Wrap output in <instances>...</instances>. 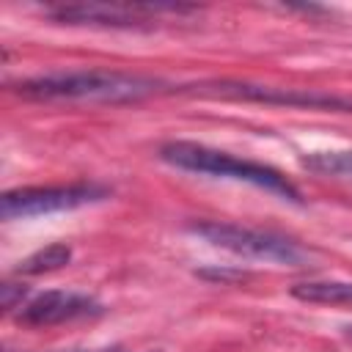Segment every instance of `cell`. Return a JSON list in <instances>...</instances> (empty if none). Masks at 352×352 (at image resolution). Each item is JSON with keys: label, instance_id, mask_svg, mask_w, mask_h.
I'll return each instance as SVG.
<instances>
[{"label": "cell", "instance_id": "1", "mask_svg": "<svg viewBox=\"0 0 352 352\" xmlns=\"http://www.w3.org/2000/svg\"><path fill=\"white\" fill-rule=\"evenodd\" d=\"M165 88L162 80L113 69L55 72L16 82V94L33 102H88V104H129L148 99Z\"/></svg>", "mask_w": 352, "mask_h": 352}, {"label": "cell", "instance_id": "2", "mask_svg": "<svg viewBox=\"0 0 352 352\" xmlns=\"http://www.w3.org/2000/svg\"><path fill=\"white\" fill-rule=\"evenodd\" d=\"M160 160L179 168V170H190V173H201V176H214V179H231V182H245L253 184L258 190H267L283 201L292 204H302L300 190L275 168L261 165V162H250V160H239L228 151L204 146V143H192V140H170L160 148Z\"/></svg>", "mask_w": 352, "mask_h": 352}, {"label": "cell", "instance_id": "3", "mask_svg": "<svg viewBox=\"0 0 352 352\" xmlns=\"http://www.w3.org/2000/svg\"><path fill=\"white\" fill-rule=\"evenodd\" d=\"M190 231L209 245L228 250L234 256L250 258V261H267V264H283V267H302L308 261V250L297 245L294 239H286L272 231H256L236 223H192Z\"/></svg>", "mask_w": 352, "mask_h": 352}, {"label": "cell", "instance_id": "4", "mask_svg": "<svg viewBox=\"0 0 352 352\" xmlns=\"http://www.w3.org/2000/svg\"><path fill=\"white\" fill-rule=\"evenodd\" d=\"M192 6L173 3H60L50 6L47 16L63 25H88V28H124L140 30L160 22L162 14H190Z\"/></svg>", "mask_w": 352, "mask_h": 352}, {"label": "cell", "instance_id": "5", "mask_svg": "<svg viewBox=\"0 0 352 352\" xmlns=\"http://www.w3.org/2000/svg\"><path fill=\"white\" fill-rule=\"evenodd\" d=\"M198 96L214 99H236V102H264V104H286V107H308V110H352V99L324 94L316 88H275V85H256L239 80H214L192 85Z\"/></svg>", "mask_w": 352, "mask_h": 352}, {"label": "cell", "instance_id": "6", "mask_svg": "<svg viewBox=\"0 0 352 352\" xmlns=\"http://www.w3.org/2000/svg\"><path fill=\"white\" fill-rule=\"evenodd\" d=\"M107 190L99 184H58V187H19L3 192L0 209L6 220L19 217H38L52 212H69L80 209L96 201H104Z\"/></svg>", "mask_w": 352, "mask_h": 352}, {"label": "cell", "instance_id": "7", "mask_svg": "<svg viewBox=\"0 0 352 352\" xmlns=\"http://www.w3.org/2000/svg\"><path fill=\"white\" fill-rule=\"evenodd\" d=\"M102 305L80 292H63V289H52V292H41L33 300L19 305L16 319L28 327H52V324H63V322H74V319H91L99 316Z\"/></svg>", "mask_w": 352, "mask_h": 352}, {"label": "cell", "instance_id": "8", "mask_svg": "<svg viewBox=\"0 0 352 352\" xmlns=\"http://www.w3.org/2000/svg\"><path fill=\"white\" fill-rule=\"evenodd\" d=\"M292 297L314 305L352 308V280H302L292 286Z\"/></svg>", "mask_w": 352, "mask_h": 352}, {"label": "cell", "instance_id": "9", "mask_svg": "<svg viewBox=\"0 0 352 352\" xmlns=\"http://www.w3.org/2000/svg\"><path fill=\"white\" fill-rule=\"evenodd\" d=\"M72 258V248L69 245H47L41 250H36L33 256H28L25 261H19L16 272L19 275H41V272H52V270H60L63 264H69Z\"/></svg>", "mask_w": 352, "mask_h": 352}, {"label": "cell", "instance_id": "10", "mask_svg": "<svg viewBox=\"0 0 352 352\" xmlns=\"http://www.w3.org/2000/svg\"><path fill=\"white\" fill-rule=\"evenodd\" d=\"M302 165L322 176L352 179V151H314L302 157Z\"/></svg>", "mask_w": 352, "mask_h": 352}, {"label": "cell", "instance_id": "11", "mask_svg": "<svg viewBox=\"0 0 352 352\" xmlns=\"http://www.w3.org/2000/svg\"><path fill=\"white\" fill-rule=\"evenodd\" d=\"M94 352H121V349H94Z\"/></svg>", "mask_w": 352, "mask_h": 352}]
</instances>
